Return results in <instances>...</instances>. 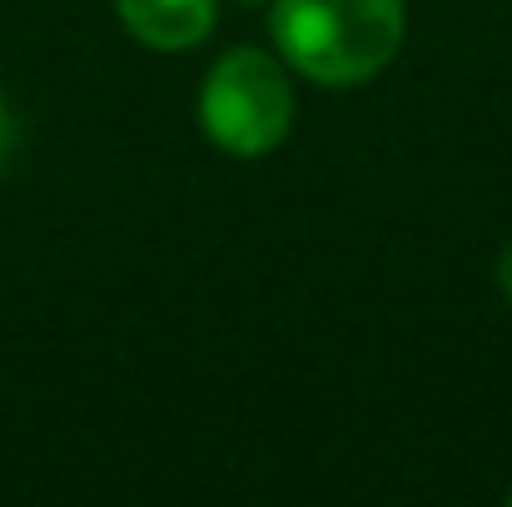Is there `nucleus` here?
Returning a JSON list of instances; mask_svg holds the SVG:
<instances>
[{
	"instance_id": "5",
	"label": "nucleus",
	"mask_w": 512,
	"mask_h": 507,
	"mask_svg": "<svg viewBox=\"0 0 512 507\" xmlns=\"http://www.w3.org/2000/svg\"><path fill=\"white\" fill-rule=\"evenodd\" d=\"M498 284H503V294L512 299V244L503 249V259H498Z\"/></svg>"
},
{
	"instance_id": "2",
	"label": "nucleus",
	"mask_w": 512,
	"mask_h": 507,
	"mask_svg": "<svg viewBox=\"0 0 512 507\" xmlns=\"http://www.w3.org/2000/svg\"><path fill=\"white\" fill-rule=\"evenodd\" d=\"M199 125L214 150L234 160H259L279 150L294 130V85L289 65L269 50L239 45L214 60L199 90Z\"/></svg>"
},
{
	"instance_id": "6",
	"label": "nucleus",
	"mask_w": 512,
	"mask_h": 507,
	"mask_svg": "<svg viewBox=\"0 0 512 507\" xmlns=\"http://www.w3.org/2000/svg\"><path fill=\"white\" fill-rule=\"evenodd\" d=\"M239 5H264V0H239Z\"/></svg>"
},
{
	"instance_id": "3",
	"label": "nucleus",
	"mask_w": 512,
	"mask_h": 507,
	"mask_svg": "<svg viewBox=\"0 0 512 507\" xmlns=\"http://www.w3.org/2000/svg\"><path fill=\"white\" fill-rule=\"evenodd\" d=\"M115 10L140 45L165 55L204 45L219 20V0H115Z\"/></svg>"
},
{
	"instance_id": "4",
	"label": "nucleus",
	"mask_w": 512,
	"mask_h": 507,
	"mask_svg": "<svg viewBox=\"0 0 512 507\" xmlns=\"http://www.w3.org/2000/svg\"><path fill=\"white\" fill-rule=\"evenodd\" d=\"M10 150H15V115H10V105L0 100V169L10 160Z\"/></svg>"
},
{
	"instance_id": "1",
	"label": "nucleus",
	"mask_w": 512,
	"mask_h": 507,
	"mask_svg": "<svg viewBox=\"0 0 512 507\" xmlns=\"http://www.w3.org/2000/svg\"><path fill=\"white\" fill-rule=\"evenodd\" d=\"M403 0H274L269 30L289 70L314 85H368L403 45Z\"/></svg>"
}]
</instances>
